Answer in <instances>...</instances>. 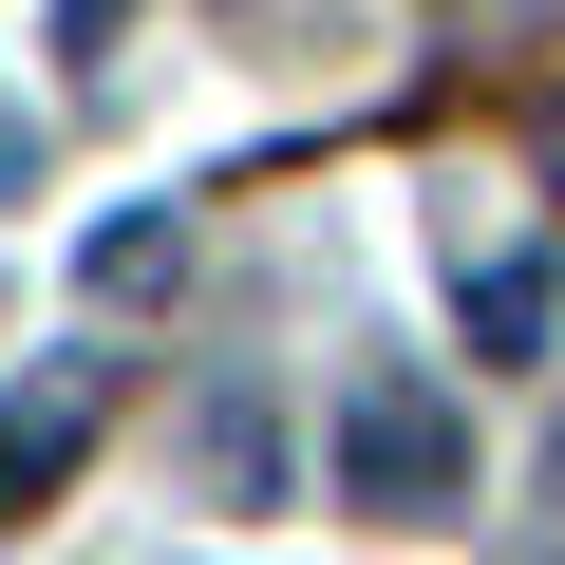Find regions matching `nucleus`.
Masks as SVG:
<instances>
[{
	"label": "nucleus",
	"mask_w": 565,
	"mask_h": 565,
	"mask_svg": "<svg viewBox=\"0 0 565 565\" xmlns=\"http://www.w3.org/2000/svg\"><path fill=\"white\" fill-rule=\"evenodd\" d=\"M321 471H340V509H471V415H452L415 359H359Z\"/></svg>",
	"instance_id": "1"
},
{
	"label": "nucleus",
	"mask_w": 565,
	"mask_h": 565,
	"mask_svg": "<svg viewBox=\"0 0 565 565\" xmlns=\"http://www.w3.org/2000/svg\"><path fill=\"white\" fill-rule=\"evenodd\" d=\"M95 434H114V359L76 340V359H39V396H0V527H20V509H57Z\"/></svg>",
	"instance_id": "2"
},
{
	"label": "nucleus",
	"mask_w": 565,
	"mask_h": 565,
	"mask_svg": "<svg viewBox=\"0 0 565 565\" xmlns=\"http://www.w3.org/2000/svg\"><path fill=\"white\" fill-rule=\"evenodd\" d=\"M546 321H565V264H546V245L471 264V340H490V359H546Z\"/></svg>",
	"instance_id": "3"
},
{
	"label": "nucleus",
	"mask_w": 565,
	"mask_h": 565,
	"mask_svg": "<svg viewBox=\"0 0 565 565\" xmlns=\"http://www.w3.org/2000/svg\"><path fill=\"white\" fill-rule=\"evenodd\" d=\"M189 452H207V490H264V415H245V396H207V434H189Z\"/></svg>",
	"instance_id": "4"
}]
</instances>
